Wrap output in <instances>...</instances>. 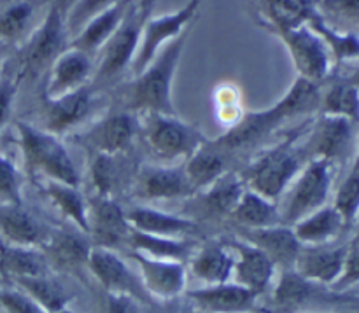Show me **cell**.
<instances>
[{"label":"cell","instance_id":"obj_35","mask_svg":"<svg viewBox=\"0 0 359 313\" xmlns=\"http://www.w3.org/2000/svg\"><path fill=\"white\" fill-rule=\"evenodd\" d=\"M245 191L244 179L238 172H228L219 181L214 182L210 188L202 191L203 205L207 207L209 212L219 217H230L231 210L241 200L242 193Z\"/></svg>","mask_w":359,"mask_h":313},{"label":"cell","instance_id":"obj_11","mask_svg":"<svg viewBox=\"0 0 359 313\" xmlns=\"http://www.w3.org/2000/svg\"><path fill=\"white\" fill-rule=\"evenodd\" d=\"M133 195L146 202H172L193 198L196 193L189 184L182 165L144 163L135 172Z\"/></svg>","mask_w":359,"mask_h":313},{"label":"cell","instance_id":"obj_44","mask_svg":"<svg viewBox=\"0 0 359 313\" xmlns=\"http://www.w3.org/2000/svg\"><path fill=\"white\" fill-rule=\"evenodd\" d=\"M0 205H23L20 175L7 158L0 154Z\"/></svg>","mask_w":359,"mask_h":313},{"label":"cell","instance_id":"obj_18","mask_svg":"<svg viewBox=\"0 0 359 313\" xmlns=\"http://www.w3.org/2000/svg\"><path fill=\"white\" fill-rule=\"evenodd\" d=\"M233 154L224 149L216 139L205 140L188 160L182 163L184 174L195 193L205 191L207 188L219 181L224 174L231 172Z\"/></svg>","mask_w":359,"mask_h":313},{"label":"cell","instance_id":"obj_49","mask_svg":"<svg viewBox=\"0 0 359 313\" xmlns=\"http://www.w3.org/2000/svg\"><path fill=\"white\" fill-rule=\"evenodd\" d=\"M14 97H16V83L7 77L0 79V132L9 121Z\"/></svg>","mask_w":359,"mask_h":313},{"label":"cell","instance_id":"obj_1","mask_svg":"<svg viewBox=\"0 0 359 313\" xmlns=\"http://www.w3.org/2000/svg\"><path fill=\"white\" fill-rule=\"evenodd\" d=\"M189 32H191V27L182 32L177 39L168 42L165 48H161L156 58L126 84V111L137 112V114L156 112V114L177 116L172 88H174L175 72L181 63L186 42L189 39Z\"/></svg>","mask_w":359,"mask_h":313},{"label":"cell","instance_id":"obj_57","mask_svg":"<svg viewBox=\"0 0 359 313\" xmlns=\"http://www.w3.org/2000/svg\"><path fill=\"white\" fill-rule=\"evenodd\" d=\"M4 245H6V244H4V240H2V238H0V251H2Z\"/></svg>","mask_w":359,"mask_h":313},{"label":"cell","instance_id":"obj_25","mask_svg":"<svg viewBox=\"0 0 359 313\" xmlns=\"http://www.w3.org/2000/svg\"><path fill=\"white\" fill-rule=\"evenodd\" d=\"M189 298L205 313H249L256 301L251 291L228 282L193 291Z\"/></svg>","mask_w":359,"mask_h":313},{"label":"cell","instance_id":"obj_46","mask_svg":"<svg viewBox=\"0 0 359 313\" xmlns=\"http://www.w3.org/2000/svg\"><path fill=\"white\" fill-rule=\"evenodd\" d=\"M0 305L7 313H46L32 298L18 291H0Z\"/></svg>","mask_w":359,"mask_h":313},{"label":"cell","instance_id":"obj_16","mask_svg":"<svg viewBox=\"0 0 359 313\" xmlns=\"http://www.w3.org/2000/svg\"><path fill=\"white\" fill-rule=\"evenodd\" d=\"M347 247L335 245H302L293 272L311 284H337L346 263Z\"/></svg>","mask_w":359,"mask_h":313},{"label":"cell","instance_id":"obj_24","mask_svg":"<svg viewBox=\"0 0 359 313\" xmlns=\"http://www.w3.org/2000/svg\"><path fill=\"white\" fill-rule=\"evenodd\" d=\"M132 4L133 0H121V2L105 9L104 13H100L93 20L88 21L83 27V30L76 37L70 39L69 46L81 49V51H84L90 56H97L100 49L104 48L105 42L112 37V34L123 23Z\"/></svg>","mask_w":359,"mask_h":313},{"label":"cell","instance_id":"obj_51","mask_svg":"<svg viewBox=\"0 0 359 313\" xmlns=\"http://www.w3.org/2000/svg\"><path fill=\"white\" fill-rule=\"evenodd\" d=\"M154 2H156V0H137L135 2V9L137 13H139V18L142 20V23L147 20V18H151Z\"/></svg>","mask_w":359,"mask_h":313},{"label":"cell","instance_id":"obj_13","mask_svg":"<svg viewBox=\"0 0 359 313\" xmlns=\"http://www.w3.org/2000/svg\"><path fill=\"white\" fill-rule=\"evenodd\" d=\"M86 265L109 294L128 296L135 301H146L149 298L142 282L112 249L91 245Z\"/></svg>","mask_w":359,"mask_h":313},{"label":"cell","instance_id":"obj_6","mask_svg":"<svg viewBox=\"0 0 359 313\" xmlns=\"http://www.w3.org/2000/svg\"><path fill=\"white\" fill-rule=\"evenodd\" d=\"M202 0H188L181 9L170 14H163L158 18H147L142 23V34H140L139 49L133 58L132 70L133 76L142 72L160 53L161 48L177 39L184 30L191 27L196 20V13L200 9Z\"/></svg>","mask_w":359,"mask_h":313},{"label":"cell","instance_id":"obj_29","mask_svg":"<svg viewBox=\"0 0 359 313\" xmlns=\"http://www.w3.org/2000/svg\"><path fill=\"white\" fill-rule=\"evenodd\" d=\"M291 228L302 245H328L335 242L347 226L333 205H325Z\"/></svg>","mask_w":359,"mask_h":313},{"label":"cell","instance_id":"obj_55","mask_svg":"<svg viewBox=\"0 0 359 313\" xmlns=\"http://www.w3.org/2000/svg\"><path fill=\"white\" fill-rule=\"evenodd\" d=\"M353 170L359 172V147H358V153H356V158H354V165H353Z\"/></svg>","mask_w":359,"mask_h":313},{"label":"cell","instance_id":"obj_3","mask_svg":"<svg viewBox=\"0 0 359 313\" xmlns=\"http://www.w3.org/2000/svg\"><path fill=\"white\" fill-rule=\"evenodd\" d=\"M335 165L323 160H309L286 191L277 200L283 224L293 226L321 207L328 205L332 195Z\"/></svg>","mask_w":359,"mask_h":313},{"label":"cell","instance_id":"obj_56","mask_svg":"<svg viewBox=\"0 0 359 313\" xmlns=\"http://www.w3.org/2000/svg\"><path fill=\"white\" fill-rule=\"evenodd\" d=\"M55 313H74V312H70L69 308H63V310H60V312H55Z\"/></svg>","mask_w":359,"mask_h":313},{"label":"cell","instance_id":"obj_7","mask_svg":"<svg viewBox=\"0 0 359 313\" xmlns=\"http://www.w3.org/2000/svg\"><path fill=\"white\" fill-rule=\"evenodd\" d=\"M140 34H142V20L139 18L135 2H133L123 23L97 55L98 65L93 74L97 86L109 84L132 67L137 49H139Z\"/></svg>","mask_w":359,"mask_h":313},{"label":"cell","instance_id":"obj_12","mask_svg":"<svg viewBox=\"0 0 359 313\" xmlns=\"http://www.w3.org/2000/svg\"><path fill=\"white\" fill-rule=\"evenodd\" d=\"M354 126L349 119L321 114L302 149L307 161L323 160L332 165L342 161L353 147Z\"/></svg>","mask_w":359,"mask_h":313},{"label":"cell","instance_id":"obj_36","mask_svg":"<svg viewBox=\"0 0 359 313\" xmlns=\"http://www.w3.org/2000/svg\"><path fill=\"white\" fill-rule=\"evenodd\" d=\"M319 112L359 125V90L349 79L337 81L323 93Z\"/></svg>","mask_w":359,"mask_h":313},{"label":"cell","instance_id":"obj_39","mask_svg":"<svg viewBox=\"0 0 359 313\" xmlns=\"http://www.w3.org/2000/svg\"><path fill=\"white\" fill-rule=\"evenodd\" d=\"M48 249L53 254V258L62 265H79V263L88 261L91 245H86V242L81 240L77 235L72 233H53L51 237L46 235Z\"/></svg>","mask_w":359,"mask_h":313},{"label":"cell","instance_id":"obj_2","mask_svg":"<svg viewBox=\"0 0 359 313\" xmlns=\"http://www.w3.org/2000/svg\"><path fill=\"white\" fill-rule=\"evenodd\" d=\"M16 133L30 174L41 175V181H55L79 188L81 177L60 137L25 121L16 123Z\"/></svg>","mask_w":359,"mask_h":313},{"label":"cell","instance_id":"obj_10","mask_svg":"<svg viewBox=\"0 0 359 313\" xmlns=\"http://www.w3.org/2000/svg\"><path fill=\"white\" fill-rule=\"evenodd\" d=\"M67 37H69V32L65 27V16L60 7L53 4L46 13L41 27L35 30L28 44L25 46L23 58H21L25 72L30 76L48 72L56 56L65 49L63 46H65Z\"/></svg>","mask_w":359,"mask_h":313},{"label":"cell","instance_id":"obj_9","mask_svg":"<svg viewBox=\"0 0 359 313\" xmlns=\"http://www.w3.org/2000/svg\"><path fill=\"white\" fill-rule=\"evenodd\" d=\"M286 46L298 77L321 84L330 74V51L309 25L290 30H269Z\"/></svg>","mask_w":359,"mask_h":313},{"label":"cell","instance_id":"obj_22","mask_svg":"<svg viewBox=\"0 0 359 313\" xmlns=\"http://www.w3.org/2000/svg\"><path fill=\"white\" fill-rule=\"evenodd\" d=\"M130 228L140 233L167 238H188L198 233V224L184 216L163 212L147 205H133L125 210Z\"/></svg>","mask_w":359,"mask_h":313},{"label":"cell","instance_id":"obj_31","mask_svg":"<svg viewBox=\"0 0 359 313\" xmlns=\"http://www.w3.org/2000/svg\"><path fill=\"white\" fill-rule=\"evenodd\" d=\"M321 84L312 83V81L297 77L291 84L290 90L272 105L273 112L280 123L287 121L298 116H309L312 112H319L321 107Z\"/></svg>","mask_w":359,"mask_h":313},{"label":"cell","instance_id":"obj_52","mask_svg":"<svg viewBox=\"0 0 359 313\" xmlns=\"http://www.w3.org/2000/svg\"><path fill=\"white\" fill-rule=\"evenodd\" d=\"M55 4L60 7V11H62V13H63V16H65V14L70 11V7H72L74 4H76V0H56Z\"/></svg>","mask_w":359,"mask_h":313},{"label":"cell","instance_id":"obj_53","mask_svg":"<svg viewBox=\"0 0 359 313\" xmlns=\"http://www.w3.org/2000/svg\"><path fill=\"white\" fill-rule=\"evenodd\" d=\"M349 81H351V83H353L354 86H356L358 90H359V67H358L356 70H354V72H353V76L349 77Z\"/></svg>","mask_w":359,"mask_h":313},{"label":"cell","instance_id":"obj_8","mask_svg":"<svg viewBox=\"0 0 359 313\" xmlns=\"http://www.w3.org/2000/svg\"><path fill=\"white\" fill-rule=\"evenodd\" d=\"M140 126L128 111L111 112L90 128L77 132L74 140L88 154H105V156H121L133 147Z\"/></svg>","mask_w":359,"mask_h":313},{"label":"cell","instance_id":"obj_38","mask_svg":"<svg viewBox=\"0 0 359 313\" xmlns=\"http://www.w3.org/2000/svg\"><path fill=\"white\" fill-rule=\"evenodd\" d=\"M309 27L323 39L326 44L328 51L335 56L337 62H344L349 58H358L359 56V39L354 34H342L337 32L335 28L330 27L323 14H316L311 21Z\"/></svg>","mask_w":359,"mask_h":313},{"label":"cell","instance_id":"obj_30","mask_svg":"<svg viewBox=\"0 0 359 313\" xmlns=\"http://www.w3.org/2000/svg\"><path fill=\"white\" fill-rule=\"evenodd\" d=\"M230 219L242 230H258L283 224L277 203L248 188L231 210Z\"/></svg>","mask_w":359,"mask_h":313},{"label":"cell","instance_id":"obj_48","mask_svg":"<svg viewBox=\"0 0 359 313\" xmlns=\"http://www.w3.org/2000/svg\"><path fill=\"white\" fill-rule=\"evenodd\" d=\"M354 284H359V245H353V249H349V252H347L342 275L337 280L335 286L339 289H346Z\"/></svg>","mask_w":359,"mask_h":313},{"label":"cell","instance_id":"obj_54","mask_svg":"<svg viewBox=\"0 0 359 313\" xmlns=\"http://www.w3.org/2000/svg\"><path fill=\"white\" fill-rule=\"evenodd\" d=\"M354 245H359V214L356 219V235H354Z\"/></svg>","mask_w":359,"mask_h":313},{"label":"cell","instance_id":"obj_15","mask_svg":"<svg viewBox=\"0 0 359 313\" xmlns=\"http://www.w3.org/2000/svg\"><path fill=\"white\" fill-rule=\"evenodd\" d=\"M93 111V91L88 86L58 98H44V130L60 137L76 130Z\"/></svg>","mask_w":359,"mask_h":313},{"label":"cell","instance_id":"obj_33","mask_svg":"<svg viewBox=\"0 0 359 313\" xmlns=\"http://www.w3.org/2000/svg\"><path fill=\"white\" fill-rule=\"evenodd\" d=\"M48 258L37 247L4 245L0 251V272L11 279L48 275Z\"/></svg>","mask_w":359,"mask_h":313},{"label":"cell","instance_id":"obj_47","mask_svg":"<svg viewBox=\"0 0 359 313\" xmlns=\"http://www.w3.org/2000/svg\"><path fill=\"white\" fill-rule=\"evenodd\" d=\"M344 21H359V0H319V13Z\"/></svg>","mask_w":359,"mask_h":313},{"label":"cell","instance_id":"obj_27","mask_svg":"<svg viewBox=\"0 0 359 313\" xmlns=\"http://www.w3.org/2000/svg\"><path fill=\"white\" fill-rule=\"evenodd\" d=\"M319 14V0H263L262 27L265 30H290L309 25Z\"/></svg>","mask_w":359,"mask_h":313},{"label":"cell","instance_id":"obj_28","mask_svg":"<svg viewBox=\"0 0 359 313\" xmlns=\"http://www.w3.org/2000/svg\"><path fill=\"white\" fill-rule=\"evenodd\" d=\"M233 254L230 245L209 242L195 252L191 259V272L207 286L226 284L233 273Z\"/></svg>","mask_w":359,"mask_h":313},{"label":"cell","instance_id":"obj_40","mask_svg":"<svg viewBox=\"0 0 359 313\" xmlns=\"http://www.w3.org/2000/svg\"><path fill=\"white\" fill-rule=\"evenodd\" d=\"M118 156L105 154H90V177L97 195L104 198H112L119 181V168L116 163Z\"/></svg>","mask_w":359,"mask_h":313},{"label":"cell","instance_id":"obj_45","mask_svg":"<svg viewBox=\"0 0 359 313\" xmlns=\"http://www.w3.org/2000/svg\"><path fill=\"white\" fill-rule=\"evenodd\" d=\"M32 16V6L28 2H18L0 13V39H14L25 30Z\"/></svg>","mask_w":359,"mask_h":313},{"label":"cell","instance_id":"obj_50","mask_svg":"<svg viewBox=\"0 0 359 313\" xmlns=\"http://www.w3.org/2000/svg\"><path fill=\"white\" fill-rule=\"evenodd\" d=\"M102 313H137L135 300L128 296H119V294L107 293Z\"/></svg>","mask_w":359,"mask_h":313},{"label":"cell","instance_id":"obj_58","mask_svg":"<svg viewBox=\"0 0 359 313\" xmlns=\"http://www.w3.org/2000/svg\"><path fill=\"white\" fill-rule=\"evenodd\" d=\"M0 280H2V277H0Z\"/></svg>","mask_w":359,"mask_h":313},{"label":"cell","instance_id":"obj_14","mask_svg":"<svg viewBox=\"0 0 359 313\" xmlns=\"http://www.w3.org/2000/svg\"><path fill=\"white\" fill-rule=\"evenodd\" d=\"M91 58L81 49L67 46L48 69L44 98H58L88 86L95 74Z\"/></svg>","mask_w":359,"mask_h":313},{"label":"cell","instance_id":"obj_42","mask_svg":"<svg viewBox=\"0 0 359 313\" xmlns=\"http://www.w3.org/2000/svg\"><path fill=\"white\" fill-rule=\"evenodd\" d=\"M333 209L340 214L346 226H353L359 214V172L353 170L333 196Z\"/></svg>","mask_w":359,"mask_h":313},{"label":"cell","instance_id":"obj_17","mask_svg":"<svg viewBox=\"0 0 359 313\" xmlns=\"http://www.w3.org/2000/svg\"><path fill=\"white\" fill-rule=\"evenodd\" d=\"M88 223H90L88 235H93L97 242L95 245L112 251L116 245L126 244L132 230L121 205L114 198H104V196H93V200L88 202Z\"/></svg>","mask_w":359,"mask_h":313},{"label":"cell","instance_id":"obj_5","mask_svg":"<svg viewBox=\"0 0 359 313\" xmlns=\"http://www.w3.org/2000/svg\"><path fill=\"white\" fill-rule=\"evenodd\" d=\"M142 118L139 126L144 142L154 156L167 163L186 161L207 140L196 126L182 121L179 116L147 112Z\"/></svg>","mask_w":359,"mask_h":313},{"label":"cell","instance_id":"obj_41","mask_svg":"<svg viewBox=\"0 0 359 313\" xmlns=\"http://www.w3.org/2000/svg\"><path fill=\"white\" fill-rule=\"evenodd\" d=\"M312 294V284L302 279L298 273L286 272L279 280L276 294H273V303L284 310L297 308L298 305L305 303Z\"/></svg>","mask_w":359,"mask_h":313},{"label":"cell","instance_id":"obj_21","mask_svg":"<svg viewBox=\"0 0 359 313\" xmlns=\"http://www.w3.org/2000/svg\"><path fill=\"white\" fill-rule=\"evenodd\" d=\"M230 247L235 252L233 273H231L235 284L251 291L256 296L262 294L272 280L273 272H276V265H273L272 259L265 252L244 240L233 242Z\"/></svg>","mask_w":359,"mask_h":313},{"label":"cell","instance_id":"obj_43","mask_svg":"<svg viewBox=\"0 0 359 313\" xmlns=\"http://www.w3.org/2000/svg\"><path fill=\"white\" fill-rule=\"evenodd\" d=\"M118 2H121V0H76V4L65 14V27L69 32V37H76L88 21L93 20L95 16H98Z\"/></svg>","mask_w":359,"mask_h":313},{"label":"cell","instance_id":"obj_20","mask_svg":"<svg viewBox=\"0 0 359 313\" xmlns=\"http://www.w3.org/2000/svg\"><path fill=\"white\" fill-rule=\"evenodd\" d=\"M140 270V282L149 296L160 300H174L184 291L186 272L179 261H165V259L147 258V256L133 252Z\"/></svg>","mask_w":359,"mask_h":313},{"label":"cell","instance_id":"obj_26","mask_svg":"<svg viewBox=\"0 0 359 313\" xmlns=\"http://www.w3.org/2000/svg\"><path fill=\"white\" fill-rule=\"evenodd\" d=\"M0 238L6 245L39 247L46 231L23 205H0Z\"/></svg>","mask_w":359,"mask_h":313},{"label":"cell","instance_id":"obj_23","mask_svg":"<svg viewBox=\"0 0 359 313\" xmlns=\"http://www.w3.org/2000/svg\"><path fill=\"white\" fill-rule=\"evenodd\" d=\"M241 240L255 245L262 252H265L276 266L293 268L298 254L302 251V244L298 242L293 228L286 224H277L270 228H258V230H242L238 233Z\"/></svg>","mask_w":359,"mask_h":313},{"label":"cell","instance_id":"obj_19","mask_svg":"<svg viewBox=\"0 0 359 313\" xmlns=\"http://www.w3.org/2000/svg\"><path fill=\"white\" fill-rule=\"evenodd\" d=\"M283 125L272 107L252 111L242 116L226 133L217 137V142L230 151L233 156L259 146L270 133Z\"/></svg>","mask_w":359,"mask_h":313},{"label":"cell","instance_id":"obj_37","mask_svg":"<svg viewBox=\"0 0 359 313\" xmlns=\"http://www.w3.org/2000/svg\"><path fill=\"white\" fill-rule=\"evenodd\" d=\"M14 282L46 313L63 310V308H67V305L70 301L69 293L56 280L49 279V275L25 277V279H16Z\"/></svg>","mask_w":359,"mask_h":313},{"label":"cell","instance_id":"obj_4","mask_svg":"<svg viewBox=\"0 0 359 313\" xmlns=\"http://www.w3.org/2000/svg\"><path fill=\"white\" fill-rule=\"evenodd\" d=\"M304 158V151L294 146L293 139L263 151L241 172L245 188L277 203L298 172L307 163Z\"/></svg>","mask_w":359,"mask_h":313},{"label":"cell","instance_id":"obj_32","mask_svg":"<svg viewBox=\"0 0 359 313\" xmlns=\"http://www.w3.org/2000/svg\"><path fill=\"white\" fill-rule=\"evenodd\" d=\"M42 193L55 205V209L69 219L81 233H90L88 223V200L79 188L55 181H41Z\"/></svg>","mask_w":359,"mask_h":313},{"label":"cell","instance_id":"obj_34","mask_svg":"<svg viewBox=\"0 0 359 313\" xmlns=\"http://www.w3.org/2000/svg\"><path fill=\"white\" fill-rule=\"evenodd\" d=\"M126 245H130L137 254L154 259H165V261H179V259L186 258L189 254V249H191L186 238L156 237V235L140 233L135 230H130Z\"/></svg>","mask_w":359,"mask_h":313}]
</instances>
